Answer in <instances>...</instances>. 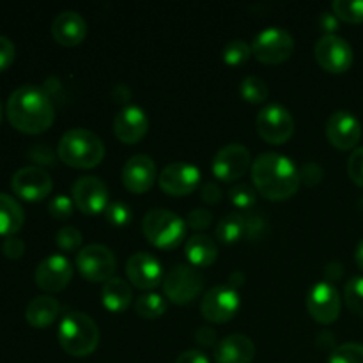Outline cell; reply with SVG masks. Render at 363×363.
Wrapping results in <instances>:
<instances>
[{
    "instance_id": "6da1fadb",
    "label": "cell",
    "mask_w": 363,
    "mask_h": 363,
    "mask_svg": "<svg viewBox=\"0 0 363 363\" xmlns=\"http://www.w3.org/2000/svg\"><path fill=\"white\" fill-rule=\"evenodd\" d=\"M7 119L23 133H43L55 119L52 98L38 85H21L7 99Z\"/></svg>"
},
{
    "instance_id": "7a4b0ae2",
    "label": "cell",
    "mask_w": 363,
    "mask_h": 363,
    "mask_svg": "<svg viewBox=\"0 0 363 363\" xmlns=\"http://www.w3.org/2000/svg\"><path fill=\"white\" fill-rule=\"evenodd\" d=\"M254 186L269 201H286L300 188V169L280 152H261L252 163Z\"/></svg>"
},
{
    "instance_id": "3957f363",
    "label": "cell",
    "mask_w": 363,
    "mask_h": 363,
    "mask_svg": "<svg viewBox=\"0 0 363 363\" xmlns=\"http://www.w3.org/2000/svg\"><path fill=\"white\" fill-rule=\"evenodd\" d=\"M57 155L74 169H92L105 156V144L87 128H71L60 137Z\"/></svg>"
},
{
    "instance_id": "277c9868",
    "label": "cell",
    "mask_w": 363,
    "mask_h": 363,
    "mask_svg": "<svg viewBox=\"0 0 363 363\" xmlns=\"http://www.w3.org/2000/svg\"><path fill=\"white\" fill-rule=\"evenodd\" d=\"M59 342L71 357H87L98 347L99 328L91 315L80 311H66L60 319Z\"/></svg>"
},
{
    "instance_id": "5b68a950",
    "label": "cell",
    "mask_w": 363,
    "mask_h": 363,
    "mask_svg": "<svg viewBox=\"0 0 363 363\" xmlns=\"http://www.w3.org/2000/svg\"><path fill=\"white\" fill-rule=\"evenodd\" d=\"M145 238L158 248H176L186 236V222L165 208L149 209L142 220Z\"/></svg>"
},
{
    "instance_id": "8992f818",
    "label": "cell",
    "mask_w": 363,
    "mask_h": 363,
    "mask_svg": "<svg viewBox=\"0 0 363 363\" xmlns=\"http://www.w3.org/2000/svg\"><path fill=\"white\" fill-rule=\"evenodd\" d=\"M252 53L261 62L279 64L291 57L294 50V39L289 30L282 27H266L252 39Z\"/></svg>"
},
{
    "instance_id": "52a82bcc",
    "label": "cell",
    "mask_w": 363,
    "mask_h": 363,
    "mask_svg": "<svg viewBox=\"0 0 363 363\" xmlns=\"http://www.w3.org/2000/svg\"><path fill=\"white\" fill-rule=\"evenodd\" d=\"M204 289V275L195 266L176 264L163 280V291L174 303H190Z\"/></svg>"
},
{
    "instance_id": "ba28073f",
    "label": "cell",
    "mask_w": 363,
    "mask_h": 363,
    "mask_svg": "<svg viewBox=\"0 0 363 363\" xmlns=\"http://www.w3.org/2000/svg\"><path fill=\"white\" fill-rule=\"evenodd\" d=\"M77 268L91 282H106L117 268L116 254L105 245H85L77 255Z\"/></svg>"
},
{
    "instance_id": "9c48e42d",
    "label": "cell",
    "mask_w": 363,
    "mask_h": 363,
    "mask_svg": "<svg viewBox=\"0 0 363 363\" xmlns=\"http://www.w3.org/2000/svg\"><path fill=\"white\" fill-rule=\"evenodd\" d=\"M257 131L269 144H284L294 133L293 113L280 103H268L257 113Z\"/></svg>"
},
{
    "instance_id": "30bf717a",
    "label": "cell",
    "mask_w": 363,
    "mask_h": 363,
    "mask_svg": "<svg viewBox=\"0 0 363 363\" xmlns=\"http://www.w3.org/2000/svg\"><path fill=\"white\" fill-rule=\"evenodd\" d=\"M314 53L319 66L330 73H344L350 69L354 59L350 43L337 34L321 35L315 43Z\"/></svg>"
},
{
    "instance_id": "8fae6325",
    "label": "cell",
    "mask_w": 363,
    "mask_h": 363,
    "mask_svg": "<svg viewBox=\"0 0 363 363\" xmlns=\"http://www.w3.org/2000/svg\"><path fill=\"white\" fill-rule=\"evenodd\" d=\"M240 305L241 300L238 291L229 284H218L204 294L201 301V312L208 321L225 323L236 315Z\"/></svg>"
},
{
    "instance_id": "7c38bea8",
    "label": "cell",
    "mask_w": 363,
    "mask_h": 363,
    "mask_svg": "<svg viewBox=\"0 0 363 363\" xmlns=\"http://www.w3.org/2000/svg\"><path fill=\"white\" fill-rule=\"evenodd\" d=\"M11 186H13L14 194L18 197L25 199V201L38 202L41 199H46L52 191L53 181L52 176L46 172L43 167L28 165L21 167L20 170H16L11 179Z\"/></svg>"
},
{
    "instance_id": "4fadbf2b",
    "label": "cell",
    "mask_w": 363,
    "mask_h": 363,
    "mask_svg": "<svg viewBox=\"0 0 363 363\" xmlns=\"http://www.w3.org/2000/svg\"><path fill=\"white\" fill-rule=\"evenodd\" d=\"M307 308L308 314L319 323H330L335 321L340 314V294L335 289L332 282L328 280H321L315 282L314 286L308 289L307 294Z\"/></svg>"
},
{
    "instance_id": "5bb4252c",
    "label": "cell",
    "mask_w": 363,
    "mask_h": 363,
    "mask_svg": "<svg viewBox=\"0 0 363 363\" xmlns=\"http://www.w3.org/2000/svg\"><path fill=\"white\" fill-rule=\"evenodd\" d=\"M73 201L85 215L105 211L108 202V188L98 176H80L73 184Z\"/></svg>"
},
{
    "instance_id": "9a60e30c",
    "label": "cell",
    "mask_w": 363,
    "mask_h": 363,
    "mask_svg": "<svg viewBox=\"0 0 363 363\" xmlns=\"http://www.w3.org/2000/svg\"><path fill=\"white\" fill-rule=\"evenodd\" d=\"M250 151L243 144H227L213 158V174L222 181H236L250 169Z\"/></svg>"
},
{
    "instance_id": "2e32d148",
    "label": "cell",
    "mask_w": 363,
    "mask_h": 363,
    "mask_svg": "<svg viewBox=\"0 0 363 363\" xmlns=\"http://www.w3.org/2000/svg\"><path fill=\"white\" fill-rule=\"evenodd\" d=\"M160 186L170 195H188L201 183V169L190 162L169 163L160 172Z\"/></svg>"
},
{
    "instance_id": "e0dca14e",
    "label": "cell",
    "mask_w": 363,
    "mask_h": 363,
    "mask_svg": "<svg viewBox=\"0 0 363 363\" xmlns=\"http://www.w3.org/2000/svg\"><path fill=\"white\" fill-rule=\"evenodd\" d=\"M71 279H73V264L62 254L48 255L39 262L35 269V284L48 293L62 291Z\"/></svg>"
},
{
    "instance_id": "ac0fdd59",
    "label": "cell",
    "mask_w": 363,
    "mask_h": 363,
    "mask_svg": "<svg viewBox=\"0 0 363 363\" xmlns=\"http://www.w3.org/2000/svg\"><path fill=\"white\" fill-rule=\"evenodd\" d=\"M326 137L335 147L353 149L362 138V124L347 110H337L326 121Z\"/></svg>"
},
{
    "instance_id": "d6986e66",
    "label": "cell",
    "mask_w": 363,
    "mask_h": 363,
    "mask_svg": "<svg viewBox=\"0 0 363 363\" xmlns=\"http://www.w3.org/2000/svg\"><path fill=\"white\" fill-rule=\"evenodd\" d=\"M126 275L140 289H155L163 277L162 262L149 252H135L126 262Z\"/></svg>"
},
{
    "instance_id": "ffe728a7",
    "label": "cell",
    "mask_w": 363,
    "mask_h": 363,
    "mask_svg": "<svg viewBox=\"0 0 363 363\" xmlns=\"http://www.w3.org/2000/svg\"><path fill=\"white\" fill-rule=\"evenodd\" d=\"M149 130L147 113L138 105H124L113 117L116 137L124 144H137Z\"/></svg>"
},
{
    "instance_id": "44dd1931",
    "label": "cell",
    "mask_w": 363,
    "mask_h": 363,
    "mask_svg": "<svg viewBox=\"0 0 363 363\" xmlns=\"http://www.w3.org/2000/svg\"><path fill=\"white\" fill-rule=\"evenodd\" d=\"M156 181V163L151 156L133 155L123 169V183L133 194H144Z\"/></svg>"
},
{
    "instance_id": "7402d4cb",
    "label": "cell",
    "mask_w": 363,
    "mask_h": 363,
    "mask_svg": "<svg viewBox=\"0 0 363 363\" xmlns=\"http://www.w3.org/2000/svg\"><path fill=\"white\" fill-rule=\"evenodd\" d=\"M255 357L254 340L243 333H233L215 346L216 363H252Z\"/></svg>"
},
{
    "instance_id": "603a6c76",
    "label": "cell",
    "mask_w": 363,
    "mask_h": 363,
    "mask_svg": "<svg viewBox=\"0 0 363 363\" xmlns=\"http://www.w3.org/2000/svg\"><path fill=\"white\" fill-rule=\"evenodd\" d=\"M52 34L60 45L74 46L87 35V21L77 11H62L53 20Z\"/></svg>"
},
{
    "instance_id": "cb8c5ba5",
    "label": "cell",
    "mask_w": 363,
    "mask_h": 363,
    "mask_svg": "<svg viewBox=\"0 0 363 363\" xmlns=\"http://www.w3.org/2000/svg\"><path fill=\"white\" fill-rule=\"evenodd\" d=\"M59 314L60 303L48 294L32 298L27 305V311H25L28 325L34 326V328H46L59 318Z\"/></svg>"
},
{
    "instance_id": "d4e9b609",
    "label": "cell",
    "mask_w": 363,
    "mask_h": 363,
    "mask_svg": "<svg viewBox=\"0 0 363 363\" xmlns=\"http://www.w3.org/2000/svg\"><path fill=\"white\" fill-rule=\"evenodd\" d=\"M131 298H133V291L130 284L121 277H112L103 284L101 300L110 312H123L131 303Z\"/></svg>"
},
{
    "instance_id": "484cf974",
    "label": "cell",
    "mask_w": 363,
    "mask_h": 363,
    "mask_svg": "<svg viewBox=\"0 0 363 363\" xmlns=\"http://www.w3.org/2000/svg\"><path fill=\"white\" fill-rule=\"evenodd\" d=\"M184 254H186L188 261L197 268H204L209 266L211 262H215L216 255H218V247H216L215 241L211 240L206 234H194L190 240L184 245Z\"/></svg>"
},
{
    "instance_id": "4316f807",
    "label": "cell",
    "mask_w": 363,
    "mask_h": 363,
    "mask_svg": "<svg viewBox=\"0 0 363 363\" xmlns=\"http://www.w3.org/2000/svg\"><path fill=\"white\" fill-rule=\"evenodd\" d=\"M23 208L16 199L0 194V236H14L23 227Z\"/></svg>"
},
{
    "instance_id": "83f0119b",
    "label": "cell",
    "mask_w": 363,
    "mask_h": 363,
    "mask_svg": "<svg viewBox=\"0 0 363 363\" xmlns=\"http://www.w3.org/2000/svg\"><path fill=\"white\" fill-rule=\"evenodd\" d=\"M216 240L222 243H234L245 236V215L241 213H229L223 216L216 225Z\"/></svg>"
},
{
    "instance_id": "f1b7e54d",
    "label": "cell",
    "mask_w": 363,
    "mask_h": 363,
    "mask_svg": "<svg viewBox=\"0 0 363 363\" xmlns=\"http://www.w3.org/2000/svg\"><path fill=\"white\" fill-rule=\"evenodd\" d=\"M167 301L162 294L158 293H145L135 301V311L138 315L145 319H155L165 312Z\"/></svg>"
},
{
    "instance_id": "f546056e",
    "label": "cell",
    "mask_w": 363,
    "mask_h": 363,
    "mask_svg": "<svg viewBox=\"0 0 363 363\" xmlns=\"http://www.w3.org/2000/svg\"><path fill=\"white\" fill-rule=\"evenodd\" d=\"M240 92H241V96L247 99V101L262 103L268 99L269 87L261 77L250 74V77L243 78V82L240 84Z\"/></svg>"
},
{
    "instance_id": "4dcf8cb0",
    "label": "cell",
    "mask_w": 363,
    "mask_h": 363,
    "mask_svg": "<svg viewBox=\"0 0 363 363\" xmlns=\"http://www.w3.org/2000/svg\"><path fill=\"white\" fill-rule=\"evenodd\" d=\"M252 55V46L245 39H233L227 43L222 50V57L230 66H240L245 64Z\"/></svg>"
},
{
    "instance_id": "1f68e13d",
    "label": "cell",
    "mask_w": 363,
    "mask_h": 363,
    "mask_svg": "<svg viewBox=\"0 0 363 363\" xmlns=\"http://www.w3.org/2000/svg\"><path fill=\"white\" fill-rule=\"evenodd\" d=\"M333 13L339 20L350 23L363 21V0H333Z\"/></svg>"
},
{
    "instance_id": "d6a6232c",
    "label": "cell",
    "mask_w": 363,
    "mask_h": 363,
    "mask_svg": "<svg viewBox=\"0 0 363 363\" xmlns=\"http://www.w3.org/2000/svg\"><path fill=\"white\" fill-rule=\"evenodd\" d=\"M344 298L353 314L363 318V277H353L344 287Z\"/></svg>"
},
{
    "instance_id": "836d02e7",
    "label": "cell",
    "mask_w": 363,
    "mask_h": 363,
    "mask_svg": "<svg viewBox=\"0 0 363 363\" xmlns=\"http://www.w3.org/2000/svg\"><path fill=\"white\" fill-rule=\"evenodd\" d=\"M328 363H363V344H340L332 351Z\"/></svg>"
},
{
    "instance_id": "e575fe53",
    "label": "cell",
    "mask_w": 363,
    "mask_h": 363,
    "mask_svg": "<svg viewBox=\"0 0 363 363\" xmlns=\"http://www.w3.org/2000/svg\"><path fill=\"white\" fill-rule=\"evenodd\" d=\"M257 188L252 183H240L234 184L229 190V199L234 206L241 209H248L252 206H255L257 202Z\"/></svg>"
},
{
    "instance_id": "d590c367",
    "label": "cell",
    "mask_w": 363,
    "mask_h": 363,
    "mask_svg": "<svg viewBox=\"0 0 363 363\" xmlns=\"http://www.w3.org/2000/svg\"><path fill=\"white\" fill-rule=\"evenodd\" d=\"M105 216L112 225L116 227H124L131 222V208L126 204V202L121 201H112L105 209Z\"/></svg>"
},
{
    "instance_id": "8d00e7d4",
    "label": "cell",
    "mask_w": 363,
    "mask_h": 363,
    "mask_svg": "<svg viewBox=\"0 0 363 363\" xmlns=\"http://www.w3.org/2000/svg\"><path fill=\"white\" fill-rule=\"evenodd\" d=\"M55 241L62 250H77L84 243V236L77 227H60L55 233Z\"/></svg>"
},
{
    "instance_id": "74e56055",
    "label": "cell",
    "mask_w": 363,
    "mask_h": 363,
    "mask_svg": "<svg viewBox=\"0 0 363 363\" xmlns=\"http://www.w3.org/2000/svg\"><path fill=\"white\" fill-rule=\"evenodd\" d=\"M48 211L53 218H69V216L73 215V199H69L67 195H55V197L48 202Z\"/></svg>"
},
{
    "instance_id": "f35d334b",
    "label": "cell",
    "mask_w": 363,
    "mask_h": 363,
    "mask_svg": "<svg viewBox=\"0 0 363 363\" xmlns=\"http://www.w3.org/2000/svg\"><path fill=\"white\" fill-rule=\"evenodd\" d=\"M266 233V222L257 213H250L245 216V238L250 241H257Z\"/></svg>"
},
{
    "instance_id": "ab89813d",
    "label": "cell",
    "mask_w": 363,
    "mask_h": 363,
    "mask_svg": "<svg viewBox=\"0 0 363 363\" xmlns=\"http://www.w3.org/2000/svg\"><path fill=\"white\" fill-rule=\"evenodd\" d=\"M347 174L354 184L363 186V147H357L347 160Z\"/></svg>"
},
{
    "instance_id": "60d3db41",
    "label": "cell",
    "mask_w": 363,
    "mask_h": 363,
    "mask_svg": "<svg viewBox=\"0 0 363 363\" xmlns=\"http://www.w3.org/2000/svg\"><path fill=\"white\" fill-rule=\"evenodd\" d=\"M213 215L204 208H195L188 213L186 216V225H190L195 230H206L211 227Z\"/></svg>"
},
{
    "instance_id": "b9f144b4",
    "label": "cell",
    "mask_w": 363,
    "mask_h": 363,
    "mask_svg": "<svg viewBox=\"0 0 363 363\" xmlns=\"http://www.w3.org/2000/svg\"><path fill=\"white\" fill-rule=\"evenodd\" d=\"M323 179V167L315 162H307L300 169V181L307 186H315Z\"/></svg>"
},
{
    "instance_id": "7bdbcfd3",
    "label": "cell",
    "mask_w": 363,
    "mask_h": 363,
    "mask_svg": "<svg viewBox=\"0 0 363 363\" xmlns=\"http://www.w3.org/2000/svg\"><path fill=\"white\" fill-rule=\"evenodd\" d=\"M14 55H16L14 43L9 38H6V35H0V73L11 66Z\"/></svg>"
},
{
    "instance_id": "ee69618b",
    "label": "cell",
    "mask_w": 363,
    "mask_h": 363,
    "mask_svg": "<svg viewBox=\"0 0 363 363\" xmlns=\"http://www.w3.org/2000/svg\"><path fill=\"white\" fill-rule=\"evenodd\" d=\"M2 254L7 259H20L25 254V243L16 236L6 238L2 243Z\"/></svg>"
},
{
    "instance_id": "f6af8a7d",
    "label": "cell",
    "mask_w": 363,
    "mask_h": 363,
    "mask_svg": "<svg viewBox=\"0 0 363 363\" xmlns=\"http://www.w3.org/2000/svg\"><path fill=\"white\" fill-rule=\"evenodd\" d=\"M201 197L208 204H218L220 199H222V188L215 181H208L201 186Z\"/></svg>"
},
{
    "instance_id": "bcb514c9",
    "label": "cell",
    "mask_w": 363,
    "mask_h": 363,
    "mask_svg": "<svg viewBox=\"0 0 363 363\" xmlns=\"http://www.w3.org/2000/svg\"><path fill=\"white\" fill-rule=\"evenodd\" d=\"M195 340H197L201 346H206V347H211V346H216V340H218V335H216L215 328H211V326H201V328H197V332H195Z\"/></svg>"
},
{
    "instance_id": "7dc6e473",
    "label": "cell",
    "mask_w": 363,
    "mask_h": 363,
    "mask_svg": "<svg viewBox=\"0 0 363 363\" xmlns=\"http://www.w3.org/2000/svg\"><path fill=\"white\" fill-rule=\"evenodd\" d=\"M319 27H321L326 34H335V30L339 28V18L335 16V13L325 11V13L319 14Z\"/></svg>"
},
{
    "instance_id": "c3c4849f",
    "label": "cell",
    "mask_w": 363,
    "mask_h": 363,
    "mask_svg": "<svg viewBox=\"0 0 363 363\" xmlns=\"http://www.w3.org/2000/svg\"><path fill=\"white\" fill-rule=\"evenodd\" d=\"M176 363H209V358L202 350H188L177 357Z\"/></svg>"
},
{
    "instance_id": "681fc988",
    "label": "cell",
    "mask_w": 363,
    "mask_h": 363,
    "mask_svg": "<svg viewBox=\"0 0 363 363\" xmlns=\"http://www.w3.org/2000/svg\"><path fill=\"white\" fill-rule=\"evenodd\" d=\"M112 98L116 99L117 103L128 101V99L131 98L130 87H128V85H124V84H117L116 87L112 89Z\"/></svg>"
},
{
    "instance_id": "f907efd6",
    "label": "cell",
    "mask_w": 363,
    "mask_h": 363,
    "mask_svg": "<svg viewBox=\"0 0 363 363\" xmlns=\"http://www.w3.org/2000/svg\"><path fill=\"white\" fill-rule=\"evenodd\" d=\"M325 275L326 279H328V282H333V280L340 279V277H342V264L337 261L330 262V264L325 268Z\"/></svg>"
},
{
    "instance_id": "816d5d0a",
    "label": "cell",
    "mask_w": 363,
    "mask_h": 363,
    "mask_svg": "<svg viewBox=\"0 0 363 363\" xmlns=\"http://www.w3.org/2000/svg\"><path fill=\"white\" fill-rule=\"evenodd\" d=\"M243 284H245V273L243 272L236 269V272L230 273V277H229V286L230 287H234V289H236V287H241Z\"/></svg>"
},
{
    "instance_id": "f5cc1de1",
    "label": "cell",
    "mask_w": 363,
    "mask_h": 363,
    "mask_svg": "<svg viewBox=\"0 0 363 363\" xmlns=\"http://www.w3.org/2000/svg\"><path fill=\"white\" fill-rule=\"evenodd\" d=\"M354 259H357V264H358V268L362 269L363 272V238L360 241H358V245H357V250H354Z\"/></svg>"
},
{
    "instance_id": "db71d44e",
    "label": "cell",
    "mask_w": 363,
    "mask_h": 363,
    "mask_svg": "<svg viewBox=\"0 0 363 363\" xmlns=\"http://www.w3.org/2000/svg\"><path fill=\"white\" fill-rule=\"evenodd\" d=\"M0 121H2V103H0Z\"/></svg>"
}]
</instances>
